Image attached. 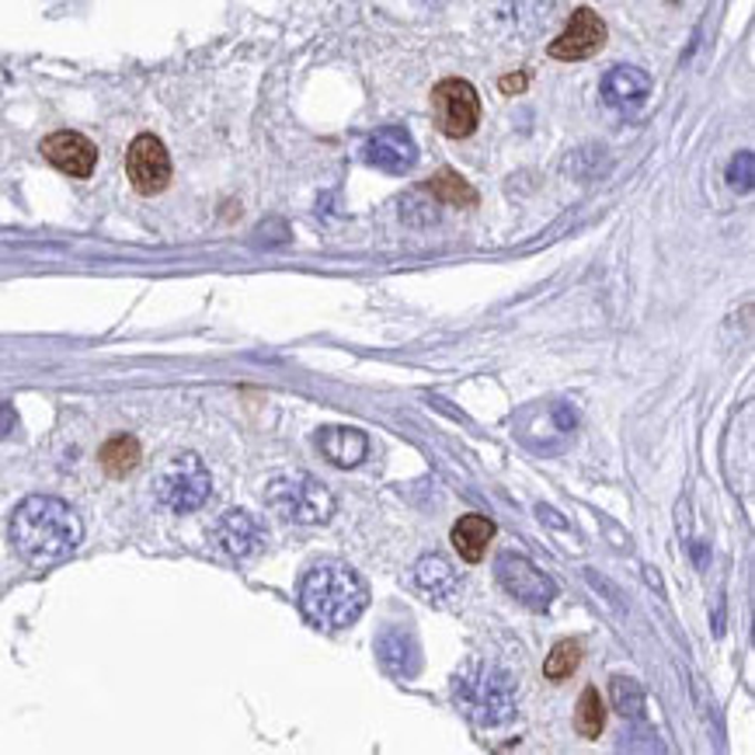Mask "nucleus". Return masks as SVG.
<instances>
[{
	"instance_id": "obj_9",
	"label": "nucleus",
	"mask_w": 755,
	"mask_h": 755,
	"mask_svg": "<svg viewBox=\"0 0 755 755\" xmlns=\"http://www.w3.org/2000/svg\"><path fill=\"white\" fill-rule=\"evenodd\" d=\"M606 46V24L603 18L592 11V8H578L568 21V29H564L550 46V60H564V63H575V60H588L596 57V52Z\"/></svg>"
},
{
	"instance_id": "obj_10",
	"label": "nucleus",
	"mask_w": 755,
	"mask_h": 755,
	"mask_svg": "<svg viewBox=\"0 0 755 755\" xmlns=\"http://www.w3.org/2000/svg\"><path fill=\"white\" fill-rule=\"evenodd\" d=\"M362 160L376 171H387V175H404L418 165V143L408 129L400 126H387L380 132H372L362 147Z\"/></svg>"
},
{
	"instance_id": "obj_22",
	"label": "nucleus",
	"mask_w": 755,
	"mask_h": 755,
	"mask_svg": "<svg viewBox=\"0 0 755 755\" xmlns=\"http://www.w3.org/2000/svg\"><path fill=\"white\" fill-rule=\"evenodd\" d=\"M613 707L624 714V717H640V711H644V689L634 679L616 676L613 679Z\"/></svg>"
},
{
	"instance_id": "obj_3",
	"label": "nucleus",
	"mask_w": 755,
	"mask_h": 755,
	"mask_svg": "<svg viewBox=\"0 0 755 755\" xmlns=\"http://www.w3.org/2000/svg\"><path fill=\"white\" fill-rule=\"evenodd\" d=\"M453 699L474 724L498 727L516 714V683H511L505 668L480 662L456 676Z\"/></svg>"
},
{
	"instance_id": "obj_16",
	"label": "nucleus",
	"mask_w": 755,
	"mask_h": 755,
	"mask_svg": "<svg viewBox=\"0 0 755 755\" xmlns=\"http://www.w3.org/2000/svg\"><path fill=\"white\" fill-rule=\"evenodd\" d=\"M491 539H495V523L484 519V516H464L453 526V547L470 564H477L484 554H488Z\"/></svg>"
},
{
	"instance_id": "obj_8",
	"label": "nucleus",
	"mask_w": 755,
	"mask_h": 755,
	"mask_svg": "<svg viewBox=\"0 0 755 755\" xmlns=\"http://www.w3.org/2000/svg\"><path fill=\"white\" fill-rule=\"evenodd\" d=\"M126 175H129L132 188H137L140 196H157V192H165V188H168V181H171V157H168L165 143H160L153 132H143V137H137L129 143Z\"/></svg>"
},
{
	"instance_id": "obj_20",
	"label": "nucleus",
	"mask_w": 755,
	"mask_h": 755,
	"mask_svg": "<svg viewBox=\"0 0 755 755\" xmlns=\"http://www.w3.org/2000/svg\"><path fill=\"white\" fill-rule=\"evenodd\" d=\"M428 192L443 202H449V206H474L477 202V192L456 171H439L428 181Z\"/></svg>"
},
{
	"instance_id": "obj_21",
	"label": "nucleus",
	"mask_w": 755,
	"mask_h": 755,
	"mask_svg": "<svg viewBox=\"0 0 755 755\" xmlns=\"http://www.w3.org/2000/svg\"><path fill=\"white\" fill-rule=\"evenodd\" d=\"M578 662H582V644H575V640H557L554 652L544 662V676L554 679V683H560V679H568L572 672L578 668Z\"/></svg>"
},
{
	"instance_id": "obj_25",
	"label": "nucleus",
	"mask_w": 755,
	"mask_h": 755,
	"mask_svg": "<svg viewBox=\"0 0 755 755\" xmlns=\"http://www.w3.org/2000/svg\"><path fill=\"white\" fill-rule=\"evenodd\" d=\"M523 88H526V77H505V80H501V91H505V95L523 91Z\"/></svg>"
},
{
	"instance_id": "obj_13",
	"label": "nucleus",
	"mask_w": 755,
	"mask_h": 755,
	"mask_svg": "<svg viewBox=\"0 0 755 755\" xmlns=\"http://www.w3.org/2000/svg\"><path fill=\"white\" fill-rule=\"evenodd\" d=\"M603 101L613 108V112H637V108L647 101V95H652V77H647L640 67H613L606 77H603Z\"/></svg>"
},
{
	"instance_id": "obj_5",
	"label": "nucleus",
	"mask_w": 755,
	"mask_h": 755,
	"mask_svg": "<svg viewBox=\"0 0 755 755\" xmlns=\"http://www.w3.org/2000/svg\"><path fill=\"white\" fill-rule=\"evenodd\" d=\"M209 488H212V480H209V470L206 464L199 460L196 453H181L175 456V460L157 474L153 480V491H157V501L171 508V511H196L206 505L209 498Z\"/></svg>"
},
{
	"instance_id": "obj_19",
	"label": "nucleus",
	"mask_w": 755,
	"mask_h": 755,
	"mask_svg": "<svg viewBox=\"0 0 755 755\" xmlns=\"http://www.w3.org/2000/svg\"><path fill=\"white\" fill-rule=\"evenodd\" d=\"M603 724H606V707H603V699H599V689H592V686H588V689L578 696L575 727H578V735H582V738H599Z\"/></svg>"
},
{
	"instance_id": "obj_7",
	"label": "nucleus",
	"mask_w": 755,
	"mask_h": 755,
	"mask_svg": "<svg viewBox=\"0 0 755 755\" xmlns=\"http://www.w3.org/2000/svg\"><path fill=\"white\" fill-rule=\"evenodd\" d=\"M495 572H498V582H501V588L508 592V596L519 599L529 609H547L557 599L554 582L523 554H501L498 564H495Z\"/></svg>"
},
{
	"instance_id": "obj_11",
	"label": "nucleus",
	"mask_w": 755,
	"mask_h": 755,
	"mask_svg": "<svg viewBox=\"0 0 755 755\" xmlns=\"http://www.w3.org/2000/svg\"><path fill=\"white\" fill-rule=\"evenodd\" d=\"M42 157L70 178H91V171L98 165V147L85 137V132L60 129L42 140Z\"/></svg>"
},
{
	"instance_id": "obj_18",
	"label": "nucleus",
	"mask_w": 755,
	"mask_h": 755,
	"mask_svg": "<svg viewBox=\"0 0 755 755\" xmlns=\"http://www.w3.org/2000/svg\"><path fill=\"white\" fill-rule=\"evenodd\" d=\"M98 460L112 477H126V474L137 470V464H140V443L132 436H116V439H108L101 446Z\"/></svg>"
},
{
	"instance_id": "obj_23",
	"label": "nucleus",
	"mask_w": 755,
	"mask_h": 755,
	"mask_svg": "<svg viewBox=\"0 0 755 755\" xmlns=\"http://www.w3.org/2000/svg\"><path fill=\"white\" fill-rule=\"evenodd\" d=\"M727 181H732L735 188H742V192H752V153L748 150H742L732 160V168H727Z\"/></svg>"
},
{
	"instance_id": "obj_15",
	"label": "nucleus",
	"mask_w": 755,
	"mask_h": 755,
	"mask_svg": "<svg viewBox=\"0 0 755 755\" xmlns=\"http://www.w3.org/2000/svg\"><path fill=\"white\" fill-rule=\"evenodd\" d=\"M376 655H380L384 668L394 672V676H415L418 672V644L408 630H387L380 640H376Z\"/></svg>"
},
{
	"instance_id": "obj_6",
	"label": "nucleus",
	"mask_w": 755,
	"mask_h": 755,
	"mask_svg": "<svg viewBox=\"0 0 755 755\" xmlns=\"http://www.w3.org/2000/svg\"><path fill=\"white\" fill-rule=\"evenodd\" d=\"M431 116H436V126L449 140H467L480 122V98L474 85L460 77L439 80L431 88Z\"/></svg>"
},
{
	"instance_id": "obj_24",
	"label": "nucleus",
	"mask_w": 755,
	"mask_h": 755,
	"mask_svg": "<svg viewBox=\"0 0 755 755\" xmlns=\"http://www.w3.org/2000/svg\"><path fill=\"white\" fill-rule=\"evenodd\" d=\"M14 425H18V415H14V408H11V404H4V400H0V439H4V436H11V431H14Z\"/></svg>"
},
{
	"instance_id": "obj_17",
	"label": "nucleus",
	"mask_w": 755,
	"mask_h": 755,
	"mask_svg": "<svg viewBox=\"0 0 755 755\" xmlns=\"http://www.w3.org/2000/svg\"><path fill=\"white\" fill-rule=\"evenodd\" d=\"M415 582H418V588L425 592V596H431V599H449L453 592H456V572L449 568L443 557H436V554L418 560Z\"/></svg>"
},
{
	"instance_id": "obj_4",
	"label": "nucleus",
	"mask_w": 755,
	"mask_h": 755,
	"mask_svg": "<svg viewBox=\"0 0 755 755\" xmlns=\"http://www.w3.org/2000/svg\"><path fill=\"white\" fill-rule=\"evenodd\" d=\"M265 501L276 516L289 519V523H304V526H317L328 523L335 516V498L324 484L304 470L296 474H279L272 477V484L265 488Z\"/></svg>"
},
{
	"instance_id": "obj_14",
	"label": "nucleus",
	"mask_w": 755,
	"mask_h": 755,
	"mask_svg": "<svg viewBox=\"0 0 755 755\" xmlns=\"http://www.w3.org/2000/svg\"><path fill=\"white\" fill-rule=\"evenodd\" d=\"M317 446L335 467H356L366 456V449H369V443H366V436L359 428H341V425L320 428L317 431Z\"/></svg>"
},
{
	"instance_id": "obj_1",
	"label": "nucleus",
	"mask_w": 755,
	"mask_h": 755,
	"mask_svg": "<svg viewBox=\"0 0 755 755\" xmlns=\"http://www.w3.org/2000/svg\"><path fill=\"white\" fill-rule=\"evenodd\" d=\"M85 539L80 516L60 498L32 495L11 516V544L32 568H57Z\"/></svg>"
},
{
	"instance_id": "obj_12",
	"label": "nucleus",
	"mask_w": 755,
	"mask_h": 755,
	"mask_svg": "<svg viewBox=\"0 0 755 755\" xmlns=\"http://www.w3.org/2000/svg\"><path fill=\"white\" fill-rule=\"evenodd\" d=\"M212 536H216V544H220V550H227L237 560L255 557L265 547V539H268L265 526L251 516V511H245V508L227 511V516L216 523Z\"/></svg>"
},
{
	"instance_id": "obj_2",
	"label": "nucleus",
	"mask_w": 755,
	"mask_h": 755,
	"mask_svg": "<svg viewBox=\"0 0 755 755\" xmlns=\"http://www.w3.org/2000/svg\"><path fill=\"white\" fill-rule=\"evenodd\" d=\"M369 606L366 582L341 560H324L307 572L300 585V609L314 627L341 630L352 627Z\"/></svg>"
}]
</instances>
